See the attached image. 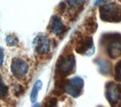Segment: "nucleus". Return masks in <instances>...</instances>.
I'll list each match as a JSON object with an SVG mask.
<instances>
[{
	"label": "nucleus",
	"instance_id": "1",
	"mask_svg": "<svg viewBox=\"0 0 121 107\" xmlns=\"http://www.w3.org/2000/svg\"><path fill=\"white\" fill-rule=\"evenodd\" d=\"M102 44L110 58L113 59L121 56V34L108 33L102 36Z\"/></svg>",
	"mask_w": 121,
	"mask_h": 107
},
{
	"label": "nucleus",
	"instance_id": "2",
	"mask_svg": "<svg viewBox=\"0 0 121 107\" xmlns=\"http://www.w3.org/2000/svg\"><path fill=\"white\" fill-rule=\"evenodd\" d=\"M99 14L102 21L117 23L121 21V6L117 3H109L99 8Z\"/></svg>",
	"mask_w": 121,
	"mask_h": 107
},
{
	"label": "nucleus",
	"instance_id": "3",
	"mask_svg": "<svg viewBox=\"0 0 121 107\" xmlns=\"http://www.w3.org/2000/svg\"><path fill=\"white\" fill-rule=\"evenodd\" d=\"M75 68V58L73 55L60 56L56 64V70L61 77L70 74Z\"/></svg>",
	"mask_w": 121,
	"mask_h": 107
},
{
	"label": "nucleus",
	"instance_id": "4",
	"mask_svg": "<svg viewBox=\"0 0 121 107\" xmlns=\"http://www.w3.org/2000/svg\"><path fill=\"white\" fill-rule=\"evenodd\" d=\"M84 81L79 77H75L64 82L63 90L72 97L77 98L82 93Z\"/></svg>",
	"mask_w": 121,
	"mask_h": 107
},
{
	"label": "nucleus",
	"instance_id": "5",
	"mask_svg": "<svg viewBox=\"0 0 121 107\" xmlns=\"http://www.w3.org/2000/svg\"><path fill=\"white\" fill-rule=\"evenodd\" d=\"M106 97L111 107H115L121 101V85L109 82L106 86Z\"/></svg>",
	"mask_w": 121,
	"mask_h": 107
},
{
	"label": "nucleus",
	"instance_id": "6",
	"mask_svg": "<svg viewBox=\"0 0 121 107\" xmlns=\"http://www.w3.org/2000/svg\"><path fill=\"white\" fill-rule=\"evenodd\" d=\"M29 69L28 64L20 58H14L11 64V71L15 78L18 79L26 76Z\"/></svg>",
	"mask_w": 121,
	"mask_h": 107
},
{
	"label": "nucleus",
	"instance_id": "7",
	"mask_svg": "<svg viewBox=\"0 0 121 107\" xmlns=\"http://www.w3.org/2000/svg\"><path fill=\"white\" fill-rule=\"evenodd\" d=\"M76 51L82 55L90 56L93 54L95 52V47L92 38L89 37L82 38L78 42L76 47Z\"/></svg>",
	"mask_w": 121,
	"mask_h": 107
},
{
	"label": "nucleus",
	"instance_id": "8",
	"mask_svg": "<svg viewBox=\"0 0 121 107\" xmlns=\"http://www.w3.org/2000/svg\"><path fill=\"white\" fill-rule=\"evenodd\" d=\"M33 46L36 52L40 56L46 55L50 51V41L45 36H39L35 38Z\"/></svg>",
	"mask_w": 121,
	"mask_h": 107
},
{
	"label": "nucleus",
	"instance_id": "9",
	"mask_svg": "<svg viewBox=\"0 0 121 107\" xmlns=\"http://www.w3.org/2000/svg\"><path fill=\"white\" fill-rule=\"evenodd\" d=\"M52 32L56 36H61L65 31V26L62 22L61 19L58 16H53L52 18L51 24Z\"/></svg>",
	"mask_w": 121,
	"mask_h": 107
},
{
	"label": "nucleus",
	"instance_id": "10",
	"mask_svg": "<svg viewBox=\"0 0 121 107\" xmlns=\"http://www.w3.org/2000/svg\"><path fill=\"white\" fill-rule=\"evenodd\" d=\"M42 86H43V83L40 80H38L33 85V89L31 90V93H30V101L33 103L36 102L38 100V96H39V91L42 89Z\"/></svg>",
	"mask_w": 121,
	"mask_h": 107
},
{
	"label": "nucleus",
	"instance_id": "11",
	"mask_svg": "<svg viewBox=\"0 0 121 107\" xmlns=\"http://www.w3.org/2000/svg\"><path fill=\"white\" fill-rule=\"evenodd\" d=\"M85 27L86 29L88 30L89 32H95L98 28V24L95 21V18L94 17H90L89 18H87V20L86 21L85 23Z\"/></svg>",
	"mask_w": 121,
	"mask_h": 107
},
{
	"label": "nucleus",
	"instance_id": "12",
	"mask_svg": "<svg viewBox=\"0 0 121 107\" xmlns=\"http://www.w3.org/2000/svg\"><path fill=\"white\" fill-rule=\"evenodd\" d=\"M8 93H9L8 87L3 81L2 78L0 76V99H5L7 97Z\"/></svg>",
	"mask_w": 121,
	"mask_h": 107
},
{
	"label": "nucleus",
	"instance_id": "13",
	"mask_svg": "<svg viewBox=\"0 0 121 107\" xmlns=\"http://www.w3.org/2000/svg\"><path fill=\"white\" fill-rule=\"evenodd\" d=\"M114 79L117 81L121 82V60L116 64L114 68Z\"/></svg>",
	"mask_w": 121,
	"mask_h": 107
},
{
	"label": "nucleus",
	"instance_id": "14",
	"mask_svg": "<svg viewBox=\"0 0 121 107\" xmlns=\"http://www.w3.org/2000/svg\"><path fill=\"white\" fill-rule=\"evenodd\" d=\"M66 1L68 5L73 9H77V8L81 7L85 2V0H66Z\"/></svg>",
	"mask_w": 121,
	"mask_h": 107
},
{
	"label": "nucleus",
	"instance_id": "15",
	"mask_svg": "<svg viewBox=\"0 0 121 107\" xmlns=\"http://www.w3.org/2000/svg\"><path fill=\"white\" fill-rule=\"evenodd\" d=\"M6 43L9 47H14V46H15L17 43V40L15 37L9 35L6 38Z\"/></svg>",
	"mask_w": 121,
	"mask_h": 107
},
{
	"label": "nucleus",
	"instance_id": "16",
	"mask_svg": "<svg viewBox=\"0 0 121 107\" xmlns=\"http://www.w3.org/2000/svg\"><path fill=\"white\" fill-rule=\"evenodd\" d=\"M57 100L55 98H51L50 100H48V102L45 103V107H56Z\"/></svg>",
	"mask_w": 121,
	"mask_h": 107
},
{
	"label": "nucleus",
	"instance_id": "17",
	"mask_svg": "<svg viewBox=\"0 0 121 107\" xmlns=\"http://www.w3.org/2000/svg\"><path fill=\"white\" fill-rule=\"evenodd\" d=\"M15 90H14V91H15V94L16 95H18L19 94H21L22 93H23V87L21 86V85H15Z\"/></svg>",
	"mask_w": 121,
	"mask_h": 107
},
{
	"label": "nucleus",
	"instance_id": "18",
	"mask_svg": "<svg viewBox=\"0 0 121 107\" xmlns=\"http://www.w3.org/2000/svg\"><path fill=\"white\" fill-rule=\"evenodd\" d=\"M3 61H4V52L2 49L0 48V67L2 65Z\"/></svg>",
	"mask_w": 121,
	"mask_h": 107
},
{
	"label": "nucleus",
	"instance_id": "19",
	"mask_svg": "<svg viewBox=\"0 0 121 107\" xmlns=\"http://www.w3.org/2000/svg\"><path fill=\"white\" fill-rule=\"evenodd\" d=\"M106 1H107V0H96V2H95L94 5H100L101 3L104 2H106Z\"/></svg>",
	"mask_w": 121,
	"mask_h": 107
},
{
	"label": "nucleus",
	"instance_id": "20",
	"mask_svg": "<svg viewBox=\"0 0 121 107\" xmlns=\"http://www.w3.org/2000/svg\"><path fill=\"white\" fill-rule=\"evenodd\" d=\"M32 107H39V104L37 103V102H35V103H33V106Z\"/></svg>",
	"mask_w": 121,
	"mask_h": 107
},
{
	"label": "nucleus",
	"instance_id": "21",
	"mask_svg": "<svg viewBox=\"0 0 121 107\" xmlns=\"http://www.w3.org/2000/svg\"><path fill=\"white\" fill-rule=\"evenodd\" d=\"M100 107H101V106H100Z\"/></svg>",
	"mask_w": 121,
	"mask_h": 107
}]
</instances>
